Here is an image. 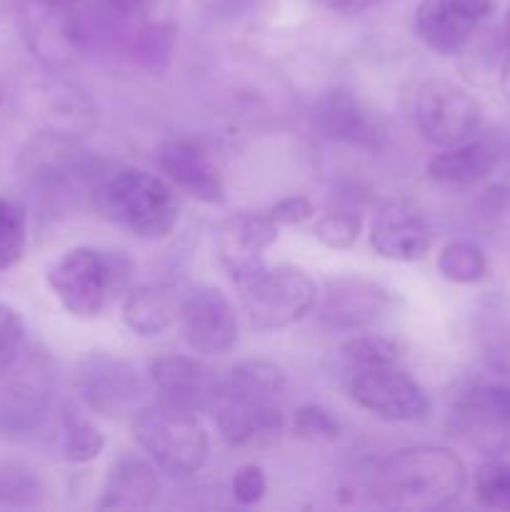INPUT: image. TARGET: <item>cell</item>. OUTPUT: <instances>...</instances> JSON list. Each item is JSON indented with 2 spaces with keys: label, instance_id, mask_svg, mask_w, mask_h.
Returning a JSON list of instances; mask_svg holds the SVG:
<instances>
[{
  "label": "cell",
  "instance_id": "36",
  "mask_svg": "<svg viewBox=\"0 0 510 512\" xmlns=\"http://www.w3.org/2000/svg\"><path fill=\"white\" fill-rule=\"evenodd\" d=\"M108 3L118 15H125V18H140V15H145L153 8L155 0H108Z\"/></svg>",
  "mask_w": 510,
  "mask_h": 512
},
{
  "label": "cell",
  "instance_id": "26",
  "mask_svg": "<svg viewBox=\"0 0 510 512\" xmlns=\"http://www.w3.org/2000/svg\"><path fill=\"white\" fill-rule=\"evenodd\" d=\"M275 238H278V223L270 218V213H245L235 218L233 230H230V243L223 250L263 255V250L270 248Z\"/></svg>",
  "mask_w": 510,
  "mask_h": 512
},
{
  "label": "cell",
  "instance_id": "31",
  "mask_svg": "<svg viewBox=\"0 0 510 512\" xmlns=\"http://www.w3.org/2000/svg\"><path fill=\"white\" fill-rule=\"evenodd\" d=\"M293 433L303 440H335L340 423L323 405H300L293 413Z\"/></svg>",
  "mask_w": 510,
  "mask_h": 512
},
{
  "label": "cell",
  "instance_id": "5",
  "mask_svg": "<svg viewBox=\"0 0 510 512\" xmlns=\"http://www.w3.org/2000/svg\"><path fill=\"white\" fill-rule=\"evenodd\" d=\"M133 433L155 468L170 478H190L208 460V433L188 410L165 403L135 410Z\"/></svg>",
  "mask_w": 510,
  "mask_h": 512
},
{
  "label": "cell",
  "instance_id": "13",
  "mask_svg": "<svg viewBox=\"0 0 510 512\" xmlns=\"http://www.w3.org/2000/svg\"><path fill=\"white\" fill-rule=\"evenodd\" d=\"M393 308V295L380 283L360 275H343L325 283L318 320L335 333H363Z\"/></svg>",
  "mask_w": 510,
  "mask_h": 512
},
{
  "label": "cell",
  "instance_id": "24",
  "mask_svg": "<svg viewBox=\"0 0 510 512\" xmlns=\"http://www.w3.org/2000/svg\"><path fill=\"white\" fill-rule=\"evenodd\" d=\"M63 458L73 465H88L105 450V435L75 410L63 413Z\"/></svg>",
  "mask_w": 510,
  "mask_h": 512
},
{
  "label": "cell",
  "instance_id": "1",
  "mask_svg": "<svg viewBox=\"0 0 510 512\" xmlns=\"http://www.w3.org/2000/svg\"><path fill=\"white\" fill-rule=\"evenodd\" d=\"M468 488V468L458 453L440 445L395 450L375 473L380 505L408 512H433L453 505Z\"/></svg>",
  "mask_w": 510,
  "mask_h": 512
},
{
  "label": "cell",
  "instance_id": "21",
  "mask_svg": "<svg viewBox=\"0 0 510 512\" xmlns=\"http://www.w3.org/2000/svg\"><path fill=\"white\" fill-rule=\"evenodd\" d=\"M180 298L173 285L143 283L130 285L123 295V323L140 338H155L175 323Z\"/></svg>",
  "mask_w": 510,
  "mask_h": 512
},
{
  "label": "cell",
  "instance_id": "23",
  "mask_svg": "<svg viewBox=\"0 0 510 512\" xmlns=\"http://www.w3.org/2000/svg\"><path fill=\"white\" fill-rule=\"evenodd\" d=\"M438 273L458 285H475L488 275V258L470 240H453L438 255Z\"/></svg>",
  "mask_w": 510,
  "mask_h": 512
},
{
  "label": "cell",
  "instance_id": "22",
  "mask_svg": "<svg viewBox=\"0 0 510 512\" xmlns=\"http://www.w3.org/2000/svg\"><path fill=\"white\" fill-rule=\"evenodd\" d=\"M458 418L473 435L495 438L510 430V375L495 383H478L465 390L458 403Z\"/></svg>",
  "mask_w": 510,
  "mask_h": 512
},
{
  "label": "cell",
  "instance_id": "42",
  "mask_svg": "<svg viewBox=\"0 0 510 512\" xmlns=\"http://www.w3.org/2000/svg\"><path fill=\"white\" fill-rule=\"evenodd\" d=\"M5 93H8V88H5V80L0 78V103H3V100H5Z\"/></svg>",
  "mask_w": 510,
  "mask_h": 512
},
{
  "label": "cell",
  "instance_id": "10",
  "mask_svg": "<svg viewBox=\"0 0 510 512\" xmlns=\"http://www.w3.org/2000/svg\"><path fill=\"white\" fill-rule=\"evenodd\" d=\"M178 320L188 348L205 358L230 353L238 343V313L228 295L213 285L190 288L180 298Z\"/></svg>",
  "mask_w": 510,
  "mask_h": 512
},
{
  "label": "cell",
  "instance_id": "39",
  "mask_svg": "<svg viewBox=\"0 0 510 512\" xmlns=\"http://www.w3.org/2000/svg\"><path fill=\"white\" fill-rule=\"evenodd\" d=\"M18 5L20 0H0V20L8 18V15L18 13Z\"/></svg>",
  "mask_w": 510,
  "mask_h": 512
},
{
  "label": "cell",
  "instance_id": "18",
  "mask_svg": "<svg viewBox=\"0 0 510 512\" xmlns=\"http://www.w3.org/2000/svg\"><path fill=\"white\" fill-rule=\"evenodd\" d=\"M155 163L163 178L190 198L208 205L223 203V180L210 155L193 140H165L158 145Z\"/></svg>",
  "mask_w": 510,
  "mask_h": 512
},
{
  "label": "cell",
  "instance_id": "35",
  "mask_svg": "<svg viewBox=\"0 0 510 512\" xmlns=\"http://www.w3.org/2000/svg\"><path fill=\"white\" fill-rule=\"evenodd\" d=\"M23 333L25 325L18 310L10 308L8 303H0V358H5V355L13 353L15 348H20Z\"/></svg>",
  "mask_w": 510,
  "mask_h": 512
},
{
  "label": "cell",
  "instance_id": "40",
  "mask_svg": "<svg viewBox=\"0 0 510 512\" xmlns=\"http://www.w3.org/2000/svg\"><path fill=\"white\" fill-rule=\"evenodd\" d=\"M20 3H40V5H60V8H75L78 0H20Z\"/></svg>",
  "mask_w": 510,
  "mask_h": 512
},
{
  "label": "cell",
  "instance_id": "30",
  "mask_svg": "<svg viewBox=\"0 0 510 512\" xmlns=\"http://www.w3.org/2000/svg\"><path fill=\"white\" fill-rule=\"evenodd\" d=\"M473 493L480 508L510 512V463L493 460L475 470Z\"/></svg>",
  "mask_w": 510,
  "mask_h": 512
},
{
  "label": "cell",
  "instance_id": "7",
  "mask_svg": "<svg viewBox=\"0 0 510 512\" xmlns=\"http://www.w3.org/2000/svg\"><path fill=\"white\" fill-rule=\"evenodd\" d=\"M418 133L435 148L465 143L483 125V105L470 90L453 80L430 78L418 85L413 100Z\"/></svg>",
  "mask_w": 510,
  "mask_h": 512
},
{
  "label": "cell",
  "instance_id": "19",
  "mask_svg": "<svg viewBox=\"0 0 510 512\" xmlns=\"http://www.w3.org/2000/svg\"><path fill=\"white\" fill-rule=\"evenodd\" d=\"M495 165H498V148L490 140L470 138L465 143L440 148V153L428 160L425 173L443 188H473L490 178Z\"/></svg>",
  "mask_w": 510,
  "mask_h": 512
},
{
  "label": "cell",
  "instance_id": "2",
  "mask_svg": "<svg viewBox=\"0 0 510 512\" xmlns=\"http://www.w3.org/2000/svg\"><path fill=\"white\" fill-rule=\"evenodd\" d=\"M133 275L135 260L125 250L75 245L50 265L45 283L65 313L93 320L123 300Z\"/></svg>",
  "mask_w": 510,
  "mask_h": 512
},
{
  "label": "cell",
  "instance_id": "41",
  "mask_svg": "<svg viewBox=\"0 0 510 512\" xmlns=\"http://www.w3.org/2000/svg\"><path fill=\"white\" fill-rule=\"evenodd\" d=\"M503 45H505V50H510V8H508V13H505V20H503Z\"/></svg>",
  "mask_w": 510,
  "mask_h": 512
},
{
  "label": "cell",
  "instance_id": "32",
  "mask_svg": "<svg viewBox=\"0 0 510 512\" xmlns=\"http://www.w3.org/2000/svg\"><path fill=\"white\" fill-rule=\"evenodd\" d=\"M233 498L235 503L240 505H255L265 498L268 493V480H265V473L260 465L248 463L243 468H238V473L233 475Z\"/></svg>",
  "mask_w": 510,
  "mask_h": 512
},
{
  "label": "cell",
  "instance_id": "34",
  "mask_svg": "<svg viewBox=\"0 0 510 512\" xmlns=\"http://www.w3.org/2000/svg\"><path fill=\"white\" fill-rule=\"evenodd\" d=\"M268 213L278 225H300L315 215L313 203L305 195H288V198L278 200Z\"/></svg>",
  "mask_w": 510,
  "mask_h": 512
},
{
  "label": "cell",
  "instance_id": "6",
  "mask_svg": "<svg viewBox=\"0 0 510 512\" xmlns=\"http://www.w3.org/2000/svg\"><path fill=\"white\" fill-rule=\"evenodd\" d=\"M238 290L255 330L290 328L313 310L318 298L313 278L295 265H265Z\"/></svg>",
  "mask_w": 510,
  "mask_h": 512
},
{
  "label": "cell",
  "instance_id": "12",
  "mask_svg": "<svg viewBox=\"0 0 510 512\" xmlns=\"http://www.w3.org/2000/svg\"><path fill=\"white\" fill-rule=\"evenodd\" d=\"M18 18L25 45L45 68L68 70L78 63L83 55V35H80L75 8L20 3Z\"/></svg>",
  "mask_w": 510,
  "mask_h": 512
},
{
  "label": "cell",
  "instance_id": "8",
  "mask_svg": "<svg viewBox=\"0 0 510 512\" xmlns=\"http://www.w3.org/2000/svg\"><path fill=\"white\" fill-rule=\"evenodd\" d=\"M50 403V370L43 355L8 353L0 358V435L33 433Z\"/></svg>",
  "mask_w": 510,
  "mask_h": 512
},
{
  "label": "cell",
  "instance_id": "25",
  "mask_svg": "<svg viewBox=\"0 0 510 512\" xmlns=\"http://www.w3.org/2000/svg\"><path fill=\"white\" fill-rule=\"evenodd\" d=\"M28 248V215L23 205L0 195V273L20 263Z\"/></svg>",
  "mask_w": 510,
  "mask_h": 512
},
{
  "label": "cell",
  "instance_id": "15",
  "mask_svg": "<svg viewBox=\"0 0 510 512\" xmlns=\"http://www.w3.org/2000/svg\"><path fill=\"white\" fill-rule=\"evenodd\" d=\"M313 125L325 140L345 148L378 153L385 143V130L363 100L345 88H333L313 105Z\"/></svg>",
  "mask_w": 510,
  "mask_h": 512
},
{
  "label": "cell",
  "instance_id": "38",
  "mask_svg": "<svg viewBox=\"0 0 510 512\" xmlns=\"http://www.w3.org/2000/svg\"><path fill=\"white\" fill-rule=\"evenodd\" d=\"M500 93H503L505 100H510V50H508V58H505L503 68H500Z\"/></svg>",
  "mask_w": 510,
  "mask_h": 512
},
{
  "label": "cell",
  "instance_id": "17",
  "mask_svg": "<svg viewBox=\"0 0 510 512\" xmlns=\"http://www.w3.org/2000/svg\"><path fill=\"white\" fill-rule=\"evenodd\" d=\"M375 255L393 263H418L433 248V228L423 210L408 200H393L378 210L370 228Z\"/></svg>",
  "mask_w": 510,
  "mask_h": 512
},
{
  "label": "cell",
  "instance_id": "27",
  "mask_svg": "<svg viewBox=\"0 0 510 512\" xmlns=\"http://www.w3.org/2000/svg\"><path fill=\"white\" fill-rule=\"evenodd\" d=\"M340 358H343V365L348 373L360 368H370V365L398 363V345L393 340L383 338V335L360 333L340 345Z\"/></svg>",
  "mask_w": 510,
  "mask_h": 512
},
{
  "label": "cell",
  "instance_id": "33",
  "mask_svg": "<svg viewBox=\"0 0 510 512\" xmlns=\"http://www.w3.org/2000/svg\"><path fill=\"white\" fill-rule=\"evenodd\" d=\"M170 45H173L170 28H165V25H150V28L140 30L135 53H138L140 60H148L153 65L158 63V58H168Z\"/></svg>",
  "mask_w": 510,
  "mask_h": 512
},
{
  "label": "cell",
  "instance_id": "16",
  "mask_svg": "<svg viewBox=\"0 0 510 512\" xmlns=\"http://www.w3.org/2000/svg\"><path fill=\"white\" fill-rule=\"evenodd\" d=\"M150 380L160 403L170 408L205 413L213 410L223 380L210 365L190 355H163L150 363Z\"/></svg>",
  "mask_w": 510,
  "mask_h": 512
},
{
  "label": "cell",
  "instance_id": "9",
  "mask_svg": "<svg viewBox=\"0 0 510 512\" xmlns=\"http://www.w3.org/2000/svg\"><path fill=\"white\" fill-rule=\"evenodd\" d=\"M348 393L355 405L385 423H413L430 413V398L398 363L370 365L348 373Z\"/></svg>",
  "mask_w": 510,
  "mask_h": 512
},
{
  "label": "cell",
  "instance_id": "37",
  "mask_svg": "<svg viewBox=\"0 0 510 512\" xmlns=\"http://www.w3.org/2000/svg\"><path fill=\"white\" fill-rule=\"evenodd\" d=\"M325 5H328L330 10H335V13H363V10L373 8L378 0H323Z\"/></svg>",
  "mask_w": 510,
  "mask_h": 512
},
{
  "label": "cell",
  "instance_id": "14",
  "mask_svg": "<svg viewBox=\"0 0 510 512\" xmlns=\"http://www.w3.org/2000/svg\"><path fill=\"white\" fill-rule=\"evenodd\" d=\"M493 10V0H420L415 35L438 55H455L468 45L475 28Z\"/></svg>",
  "mask_w": 510,
  "mask_h": 512
},
{
  "label": "cell",
  "instance_id": "4",
  "mask_svg": "<svg viewBox=\"0 0 510 512\" xmlns=\"http://www.w3.org/2000/svg\"><path fill=\"white\" fill-rule=\"evenodd\" d=\"M100 215L143 240L168 238L178 225L173 188L160 175L140 168L113 170L95 188Z\"/></svg>",
  "mask_w": 510,
  "mask_h": 512
},
{
  "label": "cell",
  "instance_id": "28",
  "mask_svg": "<svg viewBox=\"0 0 510 512\" xmlns=\"http://www.w3.org/2000/svg\"><path fill=\"white\" fill-rule=\"evenodd\" d=\"M43 498L38 475L20 463H0V508H33Z\"/></svg>",
  "mask_w": 510,
  "mask_h": 512
},
{
  "label": "cell",
  "instance_id": "11",
  "mask_svg": "<svg viewBox=\"0 0 510 512\" xmlns=\"http://www.w3.org/2000/svg\"><path fill=\"white\" fill-rule=\"evenodd\" d=\"M73 388L78 403L103 418L133 413L140 398V378L133 365L108 353H90L80 360Z\"/></svg>",
  "mask_w": 510,
  "mask_h": 512
},
{
  "label": "cell",
  "instance_id": "29",
  "mask_svg": "<svg viewBox=\"0 0 510 512\" xmlns=\"http://www.w3.org/2000/svg\"><path fill=\"white\" fill-rule=\"evenodd\" d=\"M360 230H363V218L353 208H333L320 215L313 225L315 240L330 250H348L358 243Z\"/></svg>",
  "mask_w": 510,
  "mask_h": 512
},
{
  "label": "cell",
  "instance_id": "20",
  "mask_svg": "<svg viewBox=\"0 0 510 512\" xmlns=\"http://www.w3.org/2000/svg\"><path fill=\"white\" fill-rule=\"evenodd\" d=\"M158 475L150 463L135 455H123L108 470L100 490V510H148L158 498Z\"/></svg>",
  "mask_w": 510,
  "mask_h": 512
},
{
  "label": "cell",
  "instance_id": "3",
  "mask_svg": "<svg viewBox=\"0 0 510 512\" xmlns=\"http://www.w3.org/2000/svg\"><path fill=\"white\" fill-rule=\"evenodd\" d=\"M285 373L270 360H243L220 383L215 428L230 448L283 428Z\"/></svg>",
  "mask_w": 510,
  "mask_h": 512
}]
</instances>
